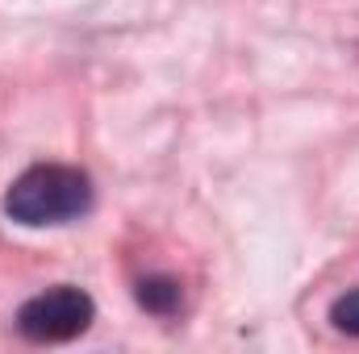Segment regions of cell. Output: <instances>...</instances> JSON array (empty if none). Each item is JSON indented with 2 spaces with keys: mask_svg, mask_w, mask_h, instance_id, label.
Instances as JSON below:
<instances>
[{
  "mask_svg": "<svg viewBox=\"0 0 359 354\" xmlns=\"http://www.w3.org/2000/svg\"><path fill=\"white\" fill-rule=\"evenodd\" d=\"M92 317H96V304H92L88 292H80L72 283H59V288H46V292H38L34 300L21 304L17 330L29 342H72L92 325Z\"/></svg>",
  "mask_w": 359,
  "mask_h": 354,
  "instance_id": "cell-2",
  "label": "cell"
},
{
  "mask_svg": "<svg viewBox=\"0 0 359 354\" xmlns=\"http://www.w3.org/2000/svg\"><path fill=\"white\" fill-rule=\"evenodd\" d=\"M92 208V179L80 167L42 163L13 179L4 196V213L17 225H67Z\"/></svg>",
  "mask_w": 359,
  "mask_h": 354,
  "instance_id": "cell-1",
  "label": "cell"
},
{
  "mask_svg": "<svg viewBox=\"0 0 359 354\" xmlns=\"http://www.w3.org/2000/svg\"><path fill=\"white\" fill-rule=\"evenodd\" d=\"M330 321H334L343 334H355V338H359V292H347L343 300H334Z\"/></svg>",
  "mask_w": 359,
  "mask_h": 354,
  "instance_id": "cell-4",
  "label": "cell"
},
{
  "mask_svg": "<svg viewBox=\"0 0 359 354\" xmlns=\"http://www.w3.org/2000/svg\"><path fill=\"white\" fill-rule=\"evenodd\" d=\"M138 300H142L151 313H163V317H168L180 304V283L176 279H142V283H138Z\"/></svg>",
  "mask_w": 359,
  "mask_h": 354,
  "instance_id": "cell-3",
  "label": "cell"
}]
</instances>
